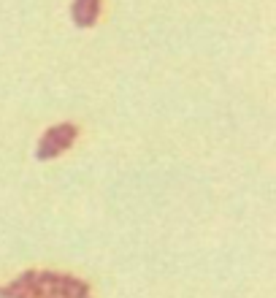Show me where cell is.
<instances>
[{"label": "cell", "mask_w": 276, "mask_h": 298, "mask_svg": "<svg viewBox=\"0 0 276 298\" xmlns=\"http://www.w3.org/2000/svg\"><path fill=\"white\" fill-rule=\"evenodd\" d=\"M14 298H33V296H27V293H16Z\"/></svg>", "instance_id": "obj_6"}, {"label": "cell", "mask_w": 276, "mask_h": 298, "mask_svg": "<svg viewBox=\"0 0 276 298\" xmlns=\"http://www.w3.org/2000/svg\"><path fill=\"white\" fill-rule=\"evenodd\" d=\"M100 8H103V0H90V5L84 8L82 19L76 22V27H92L95 25V19L100 16Z\"/></svg>", "instance_id": "obj_2"}, {"label": "cell", "mask_w": 276, "mask_h": 298, "mask_svg": "<svg viewBox=\"0 0 276 298\" xmlns=\"http://www.w3.org/2000/svg\"><path fill=\"white\" fill-rule=\"evenodd\" d=\"M90 5V0H73V5H71V14H73V22H79L82 19V14H84V8Z\"/></svg>", "instance_id": "obj_5"}, {"label": "cell", "mask_w": 276, "mask_h": 298, "mask_svg": "<svg viewBox=\"0 0 276 298\" xmlns=\"http://www.w3.org/2000/svg\"><path fill=\"white\" fill-rule=\"evenodd\" d=\"M60 279H62V274L60 271H38V285H41L44 290H49V288H54V285H60Z\"/></svg>", "instance_id": "obj_3"}, {"label": "cell", "mask_w": 276, "mask_h": 298, "mask_svg": "<svg viewBox=\"0 0 276 298\" xmlns=\"http://www.w3.org/2000/svg\"><path fill=\"white\" fill-rule=\"evenodd\" d=\"M36 157L38 160H51V157H60V149H57L54 144H49V141H41L36 149Z\"/></svg>", "instance_id": "obj_4"}, {"label": "cell", "mask_w": 276, "mask_h": 298, "mask_svg": "<svg viewBox=\"0 0 276 298\" xmlns=\"http://www.w3.org/2000/svg\"><path fill=\"white\" fill-rule=\"evenodd\" d=\"M76 136H79V128H76L73 122H60V125H54V128L46 130L41 141H49V144H54L60 152H65V149L73 147Z\"/></svg>", "instance_id": "obj_1"}]
</instances>
